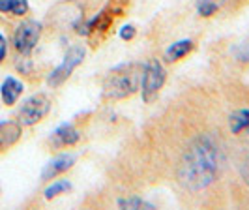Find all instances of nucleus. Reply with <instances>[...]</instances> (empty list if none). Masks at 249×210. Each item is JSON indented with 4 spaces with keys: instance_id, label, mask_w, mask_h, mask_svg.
Segmentation results:
<instances>
[{
    "instance_id": "f257e3e1",
    "label": "nucleus",
    "mask_w": 249,
    "mask_h": 210,
    "mask_svg": "<svg viewBox=\"0 0 249 210\" xmlns=\"http://www.w3.org/2000/svg\"><path fill=\"white\" fill-rule=\"evenodd\" d=\"M223 163L221 141L212 134L197 135L186 149L178 163L176 176L187 191H202L215 182Z\"/></svg>"
},
{
    "instance_id": "f03ea898",
    "label": "nucleus",
    "mask_w": 249,
    "mask_h": 210,
    "mask_svg": "<svg viewBox=\"0 0 249 210\" xmlns=\"http://www.w3.org/2000/svg\"><path fill=\"white\" fill-rule=\"evenodd\" d=\"M142 66L135 62L120 64L109 72L103 83V98L105 99H124L129 98L141 88Z\"/></svg>"
},
{
    "instance_id": "7ed1b4c3",
    "label": "nucleus",
    "mask_w": 249,
    "mask_h": 210,
    "mask_svg": "<svg viewBox=\"0 0 249 210\" xmlns=\"http://www.w3.org/2000/svg\"><path fill=\"white\" fill-rule=\"evenodd\" d=\"M167 79V72L163 68V64L158 58H150L144 66H142V79H141V94H142V101L144 103H152L158 98L160 90L165 85Z\"/></svg>"
},
{
    "instance_id": "20e7f679",
    "label": "nucleus",
    "mask_w": 249,
    "mask_h": 210,
    "mask_svg": "<svg viewBox=\"0 0 249 210\" xmlns=\"http://www.w3.org/2000/svg\"><path fill=\"white\" fill-rule=\"evenodd\" d=\"M41 23L36 19H25L13 30V47L21 57H30L41 38Z\"/></svg>"
},
{
    "instance_id": "39448f33",
    "label": "nucleus",
    "mask_w": 249,
    "mask_h": 210,
    "mask_svg": "<svg viewBox=\"0 0 249 210\" xmlns=\"http://www.w3.org/2000/svg\"><path fill=\"white\" fill-rule=\"evenodd\" d=\"M85 57H87V49H85L83 45H71L70 49L66 51L62 64L56 66V68L47 75V85H49L51 88H58L60 85H64V83L70 79V75L75 72V68L83 64Z\"/></svg>"
},
{
    "instance_id": "423d86ee",
    "label": "nucleus",
    "mask_w": 249,
    "mask_h": 210,
    "mask_svg": "<svg viewBox=\"0 0 249 210\" xmlns=\"http://www.w3.org/2000/svg\"><path fill=\"white\" fill-rule=\"evenodd\" d=\"M51 111V99L47 94L37 92L32 94L21 103L19 111H17V120L23 126H34V124L41 122Z\"/></svg>"
},
{
    "instance_id": "0eeeda50",
    "label": "nucleus",
    "mask_w": 249,
    "mask_h": 210,
    "mask_svg": "<svg viewBox=\"0 0 249 210\" xmlns=\"http://www.w3.org/2000/svg\"><path fill=\"white\" fill-rule=\"evenodd\" d=\"M81 139L79 130L75 128L73 124L64 122L60 124L49 137V145L51 149H62V147H75Z\"/></svg>"
},
{
    "instance_id": "6e6552de",
    "label": "nucleus",
    "mask_w": 249,
    "mask_h": 210,
    "mask_svg": "<svg viewBox=\"0 0 249 210\" xmlns=\"http://www.w3.org/2000/svg\"><path fill=\"white\" fill-rule=\"evenodd\" d=\"M75 154H58L53 160H49L45 163V167L41 169V180H53L56 176H60L62 173L70 171L75 165Z\"/></svg>"
},
{
    "instance_id": "1a4fd4ad",
    "label": "nucleus",
    "mask_w": 249,
    "mask_h": 210,
    "mask_svg": "<svg viewBox=\"0 0 249 210\" xmlns=\"http://www.w3.org/2000/svg\"><path fill=\"white\" fill-rule=\"evenodd\" d=\"M23 135V124L19 120H0V150L12 149Z\"/></svg>"
},
{
    "instance_id": "9d476101",
    "label": "nucleus",
    "mask_w": 249,
    "mask_h": 210,
    "mask_svg": "<svg viewBox=\"0 0 249 210\" xmlns=\"http://www.w3.org/2000/svg\"><path fill=\"white\" fill-rule=\"evenodd\" d=\"M25 92V85H23V81H19L17 77H13V75H8L6 79H4V83H2V87H0V96H2V101H4V105H8V107H12L17 103V99L21 98V94Z\"/></svg>"
},
{
    "instance_id": "9b49d317",
    "label": "nucleus",
    "mask_w": 249,
    "mask_h": 210,
    "mask_svg": "<svg viewBox=\"0 0 249 210\" xmlns=\"http://www.w3.org/2000/svg\"><path fill=\"white\" fill-rule=\"evenodd\" d=\"M195 47V43H193V39H178L175 43H171L167 49H165V62H169V64H173V62H178L182 60L186 55H189L191 51Z\"/></svg>"
},
{
    "instance_id": "f8f14e48",
    "label": "nucleus",
    "mask_w": 249,
    "mask_h": 210,
    "mask_svg": "<svg viewBox=\"0 0 249 210\" xmlns=\"http://www.w3.org/2000/svg\"><path fill=\"white\" fill-rule=\"evenodd\" d=\"M30 10L28 0H0V13L13 15V17H25Z\"/></svg>"
},
{
    "instance_id": "ddd939ff",
    "label": "nucleus",
    "mask_w": 249,
    "mask_h": 210,
    "mask_svg": "<svg viewBox=\"0 0 249 210\" xmlns=\"http://www.w3.org/2000/svg\"><path fill=\"white\" fill-rule=\"evenodd\" d=\"M229 128L232 134H249V109H238L229 116Z\"/></svg>"
},
{
    "instance_id": "4468645a",
    "label": "nucleus",
    "mask_w": 249,
    "mask_h": 210,
    "mask_svg": "<svg viewBox=\"0 0 249 210\" xmlns=\"http://www.w3.org/2000/svg\"><path fill=\"white\" fill-rule=\"evenodd\" d=\"M70 190H71V182L66 180V178H60V180H54L53 184H49L43 190V197L47 199V201H51V199L58 197L62 193H68Z\"/></svg>"
},
{
    "instance_id": "2eb2a0df",
    "label": "nucleus",
    "mask_w": 249,
    "mask_h": 210,
    "mask_svg": "<svg viewBox=\"0 0 249 210\" xmlns=\"http://www.w3.org/2000/svg\"><path fill=\"white\" fill-rule=\"evenodd\" d=\"M227 0H199L197 2V13L200 17H212L217 13V10L223 6Z\"/></svg>"
},
{
    "instance_id": "dca6fc26",
    "label": "nucleus",
    "mask_w": 249,
    "mask_h": 210,
    "mask_svg": "<svg viewBox=\"0 0 249 210\" xmlns=\"http://www.w3.org/2000/svg\"><path fill=\"white\" fill-rule=\"evenodd\" d=\"M118 207H122V209H154V205H150V203H146L144 199L141 197L120 199L118 201Z\"/></svg>"
},
{
    "instance_id": "f3484780",
    "label": "nucleus",
    "mask_w": 249,
    "mask_h": 210,
    "mask_svg": "<svg viewBox=\"0 0 249 210\" xmlns=\"http://www.w3.org/2000/svg\"><path fill=\"white\" fill-rule=\"evenodd\" d=\"M234 57H236V60L249 64V41L248 43H240V45H238L236 49H234Z\"/></svg>"
},
{
    "instance_id": "a211bd4d",
    "label": "nucleus",
    "mask_w": 249,
    "mask_h": 210,
    "mask_svg": "<svg viewBox=\"0 0 249 210\" xmlns=\"http://www.w3.org/2000/svg\"><path fill=\"white\" fill-rule=\"evenodd\" d=\"M118 36L122 38L124 41H129V39H133V38L137 36V28H135L133 25H124L122 28H120Z\"/></svg>"
},
{
    "instance_id": "6ab92c4d",
    "label": "nucleus",
    "mask_w": 249,
    "mask_h": 210,
    "mask_svg": "<svg viewBox=\"0 0 249 210\" xmlns=\"http://www.w3.org/2000/svg\"><path fill=\"white\" fill-rule=\"evenodd\" d=\"M6 57H8V39L4 34H0V64L6 60Z\"/></svg>"
},
{
    "instance_id": "aec40b11",
    "label": "nucleus",
    "mask_w": 249,
    "mask_h": 210,
    "mask_svg": "<svg viewBox=\"0 0 249 210\" xmlns=\"http://www.w3.org/2000/svg\"><path fill=\"white\" fill-rule=\"evenodd\" d=\"M240 173H242V176L246 178V182L249 184V154L246 156V160L242 161V165H240Z\"/></svg>"
}]
</instances>
